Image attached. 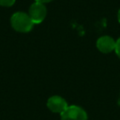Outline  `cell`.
<instances>
[{"label": "cell", "instance_id": "3957f363", "mask_svg": "<svg viewBox=\"0 0 120 120\" xmlns=\"http://www.w3.org/2000/svg\"><path fill=\"white\" fill-rule=\"evenodd\" d=\"M28 15L30 16L34 23H40L41 22H43L47 15V8L44 4L35 2L30 6Z\"/></svg>", "mask_w": 120, "mask_h": 120}, {"label": "cell", "instance_id": "8992f818", "mask_svg": "<svg viewBox=\"0 0 120 120\" xmlns=\"http://www.w3.org/2000/svg\"><path fill=\"white\" fill-rule=\"evenodd\" d=\"M16 0H0V6L3 7H11Z\"/></svg>", "mask_w": 120, "mask_h": 120}, {"label": "cell", "instance_id": "52a82bcc", "mask_svg": "<svg viewBox=\"0 0 120 120\" xmlns=\"http://www.w3.org/2000/svg\"><path fill=\"white\" fill-rule=\"evenodd\" d=\"M117 56L120 58V38L116 40V43H115V49H114Z\"/></svg>", "mask_w": 120, "mask_h": 120}, {"label": "cell", "instance_id": "ba28073f", "mask_svg": "<svg viewBox=\"0 0 120 120\" xmlns=\"http://www.w3.org/2000/svg\"><path fill=\"white\" fill-rule=\"evenodd\" d=\"M36 2H38V3H41V4H46V3H49L52 0H35Z\"/></svg>", "mask_w": 120, "mask_h": 120}, {"label": "cell", "instance_id": "6da1fadb", "mask_svg": "<svg viewBox=\"0 0 120 120\" xmlns=\"http://www.w3.org/2000/svg\"><path fill=\"white\" fill-rule=\"evenodd\" d=\"M10 22L13 29L21 33H27L31 31L35 24L31 20L30 16L27 13L22 11L14 13L11 16Z\"/></svg>", "mask_w": 120, "mask_h": 120}, {"label": "cell", "instance_id": "277c9868", "mask_svg": "<svg viewBox=\"0 0 120 120\" xmlns=\"http://www.w3.org/2000/svg\"><path fill=\"white\" fill-rule=\"evenodd\" d=\"M47 106L52 112H57L60 114L64 112L66 109L68 107L67 101L60 96L51 97L47 101Z\"/></svg>", "mask_w": 120, "mask_h": 120}, {"label": "cell", "instance_id": "7a4b0ae2", "mask_svg": "<svg viewBox=\"0 0 120 120\" xmlns=\"http://www.w3.org/2000/svg\"><path fill=\"white\" fill-rule=\"evenodd\" d=\"M61 120H87V114L81 107L71 105L61 113Z\"/></svg>", "mask_w": 120, "mask_h": 120}, {"label": "cell", "instance_id": "5b68a950", "mask_svg": "<svg viewBox=\"0 0 120 120\" xmlns=\"http://www.w3.org/2000/svg\"><path fill=\"white\" fill-rule=\"evenodd\" d=\"M116 41L110 36H102L97 40V48L104 53L111 52L115 49Z\"/></svg>", "mask_w": 120, "mask_h": 120}, {"label": "cell", "instance_id": "9c48e42d", "mask_svg": "<svg viewBox=\"0 0 120 120\" xmlns=\"http://www.w3.org/2000/svg\"><path fill=\"white\" fill-rule=\"evenodd\" d=\"M117 19H118V22H120V9L118 10V13H117Z\"/></svg>", "mask_w": 120, "mask_h": 120}]
</instances>
